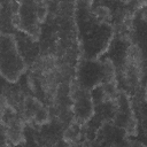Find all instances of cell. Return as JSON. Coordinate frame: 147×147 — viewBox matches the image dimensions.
<instances>
[{"instance_id": "6da1fadb", "label": "cell", "mask_w": 147, "mask_h": 147, "mask_svg": "<svg viewBox=\"0 0 147 147\" xmlns=\"http://www.w3.org/2000/svg\"><path fill=\"white\" fill-rule=\"evenodd\" d=\"M124 62L130 65H133L136 68L145 69V59H144L141 48L138 45L130 44L126 49V53H125Z\"/></svg>"}, {"instance_id": "7a4b0ae2", "label": "cell", "mask_w": 147, "mask_h": 147, "mask_svg": "<svg viewBox=\"0 0 147 147\" xmlns=\"http://www.w3.org/2000/svg\"><path fill=\"white\" fill-rule=\"evenodd\" d=\"M102 72L106 82H116V69L111 60L107 59L102 64Z\"/></svg>"}, {"instance_id": "3957f363", "label": "cell", "mask_w": 147, "mask_h": 147, "mask_svg": "<svg viewBox=\"0 0 147 147\" xmlns=\"http://www.w3.org/2000/svg\"><path fill=\"white\" fill-rule=\"evenodd\" d=\"M49 118H51L49 110L44 106V107H41L37 111L36 118H34V123H37V124H45V123H47L49 121Z\"/></svg>"}, {"instance_id": "277c9868", "label": "cell", "mask_w": 147, "mask_h": 147, "mask_svg": "<svg viewBox=\"0 0 147 147\" xmlns=\"http://www.w3.org/2000/svg\"><path fill=\"white\" fill-rule=\"evenodd\" d=\"M94 13H95L96 18H99V20H101V21H106V20H108V18L110 17V10H109V8H107V7H105V6H99V7H96Z\"/></svg>"}, {"instance_id": "5b68a950", "label": "cell", "mask_w": 147, "mask_h": 147, "mask_svg": "<svg viewBox=\"0 0 147 147\" xmlns=\"http://www.w3.org/2000/svg\"><path fill=\"white\" fill-rule=\"evenodd\" d=\"M11 24L15 28H18L20 26V24H21V17H20V15L17 13H15V14L11 15Z\"/></svg>"}, {"instance_id": "8992f818", "label": "cell", "mask_w": 147, "mask_h": 147, "mask_svg": "<svg viewBox=\"0 0 147 147\" xmlns=\"http://www.w3.org/2000/svg\"><path fill=\"white\" fill-rule=\"evenodd\" d=\"M119 1H122V2H124V3H127V2H130V0H119Z\"/></svg>"}]
</instances>
